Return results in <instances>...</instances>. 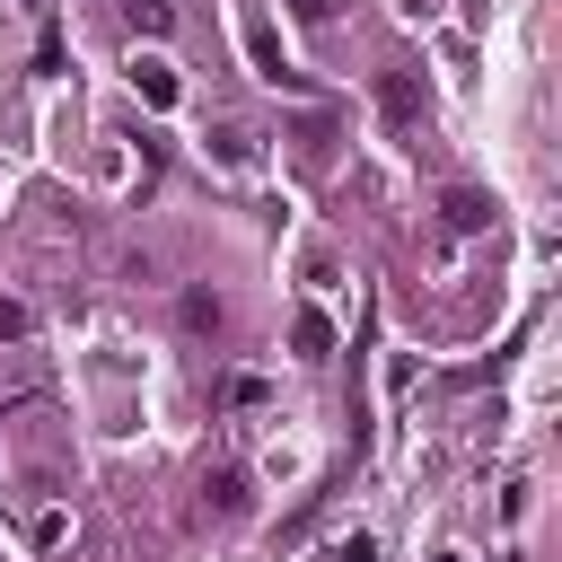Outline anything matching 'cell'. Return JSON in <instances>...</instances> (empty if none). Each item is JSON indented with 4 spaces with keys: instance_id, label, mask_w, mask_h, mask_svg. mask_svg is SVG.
I'll return each instance as SVG.
<instances>
[{
    "instance_id": "cell-1",
    "label": "cell",
    "mask_w": 562,
    "mask_h": 562,
    "mask_svg": "<svg viewBox=\"0 0 562 562\" xmlns=\"http://www.w3.org/2000/svg\"><path fill=\"white\" fill-rule=\"evenodd\" d=\"M237 35H246V61H255V79H272V88H307V79L281 61V35L263 26V9H255V0L237 9Z\"/></svg>"
},
{
    "instance_id": "cell-2",
    "label": "cell",
    "mask_w": 562,
    "mask_h": 562,
    "mask_svg": "<svg viewBox=\"0 0 562 562\" xmlns=\"http://www.w3.org/2000/svg\"><path fill=\"white\" fill-rule=\"evenodd\" d=\"M378 105H386V123H395V132H413V123L430 114V97H422V79H413V70H386V79H378Z\"/></svg>"
},
{
    "instance_id": "cell-3",
    "label": "cell",
    "mask_w": 562,
    "mask_h": 562,
    "mask_svg": "<svg viewBox=\"0 0 562 562\" xmlns=\"http://www.w3.org/2000/svg\"><path fill=\"white\" fill-rule=\"evenodd\" d=\"M237 509H246V474H237V465H211V474H202L193 518H237Z\"/></svg>"
},
{
    "instance_id": "cell-4",
    "label": "cell",
    "mask_w": 562,
    "mask_h": 562,
    "mask_svg": "<svg viewBox=\"0 0 562 562\" xmlns=\"http://www.w3.org/2000/svg\"><path fill=\"white\" fill-rule=\"evenodd\" d=\"M439 220L474 237V228H492V193H474V184H448V193H439Z\"/></svg>"
},
{
    "instance_id": "cell-5",
    "label": "cell",
    "mask_w": 562,
    "mask_h": 562,
    "mask_svg": "<svg viewBox=\"0 0 562 562\" xmlns=\"http://www.w3.org/2000/svg\"><path fill=\"white\" fill-rule=\"evenodd\" d=\"M132 88H140V105H176V70H167L158 53H140V61H132Z\"/></svg>"
},
{
    "instance_id": "cell-6",
    "label": "cell",
    "mask_w": 562,
    "mask_h": 562,
    "mask_svg": "<svg viewBox=\"0 0 562 562\" xmlns=\"http://www.w3.org/2000/svg\"><path fill=\"white\" fill-rule=\"evenodd\" d=\"M290 342H299V360H325V351H334V325H325L316 307H299V316H290Z\"/></svg>"
},
{
    "instance_id": "cell-7",
    "label": "cell",
    "mask_w": 562,
    "mask_h": 562,
    "mask_svg": "<svg viewBox=\"0 0 562 562\" xmlns=\"http://www.w3.org/2000/svg\"><path fill=\"white\" fill-rule=\"evenodd\" d=\"M123 18H132V35H167V26H176L167 0H123Z\"/></svg>"
},
{
    "instance_id": "cell-8",
    "label": "cell",
    "mask_w": 562,
    "mask_h": 562,
    "mask_svg": "<svg viewBox=\"0 0 562 562\" xmlns=\"http://www.w3.org/2000/svg\"><path fill=\"white\" fill-rule=\"evenodd\" d=\"M184 325H193V334H220V299H211V290H184Z\"/></svg>"
},
{
    "instance_id": "cell-9",
    "label": "cell",
    "mask_w": 562,
    "mask_h": 562,
    "mask_svg": "<svg viewBox=\"0 0 562 562\" xmlns=\"http://www.w3.org/2000/svg\"><path fill=\"white\" fill-rule=\"evenodd\" d=\"M26 536H35V553H61V544H70V518H61V509H44Z\"/></svg>"
},
{
    "instance_id": "cell-10",
    "label": "cell",
    "mask_w": 562,
    "mask_h": 562,
    "mask_svg": "<svg viewBox=\"0 0 562 562\" xmlns=\"http://www.w3.org/2000/svg\"><path fill=\"white\" fill-rule=\"evenodd\" d=\"M35 334V307L26 299H0V342H26Z\"/></svg>"
},
{
    "instance_id": "cell-11",
    "label": "cell",
    "mask_w": 562,
    "mask_h": 562,
    "mask_svg": "<svg viewBox=\"0 0 562 562\" xmlns=\"http://www.w3.org/2000/svg\"><path fill=\"white\" fill-rule=\"evenodd\" d=\"M334 562H378V544H369V536H351V544H342Z\"/></svg>"
},
{
    "instance_id": "cell-12",
    "label": "cell",
    "mask_w": 562,
    "mask_h": 562,
    "mask_svg": "<svg viewBox=\"0 0 562 562\" xmlns=\"http://www.w3.org/2000/svg\"><path fill=\"white\" fill-rule=\"evenodd\" d=\"M290 9H299V18H334L342 0H290Z\"/></svg>"
}]
</instances>
